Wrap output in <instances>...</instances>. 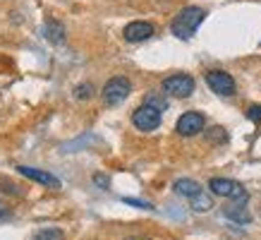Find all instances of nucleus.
Segmentation results:
<instances>
[{"label":"nucleus","mask_w":261,"mask_h":240,"mask_svg":"<svg viewBox=\"0 0 261 240\" xmlns=\"http://www.w3.org/2000/svg\"><path fill=\"white\" fill-rule=\"evenodd\" d=\"M43 36H46L50 43H63V41H65L63 24L56 22V19H48V22L43 24Z\"/></svg>","instance_id":"9b49d317"},{"label":"nucleus","mask_w":261,"mask_h":240,"mask_svg":"<svg viewBox=\"0 0 261 240\" xmlns=\"http://www.w3.org/2000/svg\"><path fill=\"white\" fill-rule=\"evenodd\" d=\"M132 125L142 132H153V130L161 125V108L151 106L144 101L142 106H137L135 113H132Z\"/></svg>","instance_id":"f03ea898"},{"label":"nucleus","mask_w":261,"mask_h":240,"mask_svg":"<svg viewBox=\"0 0 261 240\" xmlns=\"http://www.w3.org/2000/svg\"><path fill=\"white\" fill-rule=\"evenodd\" d=\"M91 94H94V87H91V84H80V87L74 89V99H80V101L91 99Z\"/></svg>","instance_id":"2eb2a0df"},{"label":"nucleus","mask_w":261,"mask_h":240,"mask_svg":"<svg viewBox=\"0 0 261 240\" xmlns=\"http://www.w3.org/2000/svg\"><path fill=\"white\" fill-rule=\"evenodd\" d=\"M122 36H125V41H129V43H142V41L153 36V27H151L149 22H129L125 29H122Z\"/></svg>","instance_id":"6e6552de"},{"label":"nucleus","mask_w":261,"mask_h":240,"mask_svg":"<svg viewBox=\"0 0 261 240\" xmlns=\"http://www.w3.org/2000/svg\"><path fill=\"white\" fill-rule=\"evenodd\" d=\"M129 240H137V238H129Z\"/></svg>","instance_id":"412c9836"},{"label":"nucleus","mask_w":261,"mask_h":240,"mask_svg":"<svg viewBox=\"0 0 261 240\" xmlns=\"http://www.w3.org/2000/svg\"><path fill=\"white\" fill-rule=\"evenodd\" d=\"M208 190L218 195V197H230V200H240L245 202V187L238 183V180H230V178H211L208 180Z\"/></svg>","instance_id":"20e7f679"},{"label":"nucleus","mask_w":261,"mask_h":240,"mask_svg":"<svg viewBox=\"0 0 261 240\" xmlns=\"http://www.w3.org/2000/svg\"><path fill=\"white\" fill-rule=\"evenodd\" d=\"M190 204H192V209H194V211H208V209L214 207V202H211V197H208L206 192H199L197 197H192Z\"/></svg>","instance_id":"ddd939ff"},{"label":"nucleus","mask_w":261,"mask_h":240,"mask_svg":"<svg viewBox=\"0 0 261 240\" xmlns=\"http://www.w3.org/2000/svg\"><path fill=\"white\" fill-rule=\"evenodd\" d=\"M194 91V80L190 75H170L163 80V94L175 96V99H187Z\"/></svg>","instance_id":"39448f33"},{"label":"nucleus","mask_w":261,"mask_h":240,"mask_svg":"<svg viewBox=\"0 0 261 240\" xmlns=\"http://www.w3.org/2000/svg\"><path fill=\"white\" fill-rule=\"evenodd\" d=\"M206 12L201 8H197V5H190V8H185L177 12V17L173 19V24H170V32L177 36V39L182 41H190L192 36H194V32L199 29V24L204 22Z\"/></svg>","instance_id":"f257e3e1"},{"label":"nucleus","mask_w":261,"mask_h":240,"mask_svg":"<svg viewBox=\"0 0 261 240\" xmlns=\"http://www.w3.org/2000/svg\"><path fill=\"white\" fill-rule=\"evenodd\" d=\"M129 91H132V84H129L127 77H113V80L106 82L101 96L108 106H120L129 96Z\"/></svg>","instance_id":"7ed1b4c3"},{"label":"nucleus","mask_w":261,"mask_h":240,"mask_svg":"<svg viewBox=\"0 0 261 240\" xmlns=\"http://www.w3.org/2000/svg\"><path fill=\"white\" fill-rule=\"evenodd\" d=\"M204 80H206V84H208V89L216 91L218 96H232L235 89H238L232 75H228V72H223V70H208Z\"/></svg>","instance_id":"423d86ee"},{"label":"nucleus","mask_w":261,"mask_h":240,"mask_svg":"<svg viewBox=\"0 0 261 240\" xmlns=\"http://www.w3.org/2000/svg\"><path fill=\"white\" fill-rule=\"evenodd\" d=\"M204 125H206V120H204L201 113L187 111V113H182L180 118H177L175 130H177V135H182V137H194V135H199V132L204 130Z\"/></svg>","instance_id":"0eeeda50"},{"label":"nucleus","mask_w":261,"mask_h":240,"mask_svg":"<svg viewBox=\"0 0 261 240\" xmlns=\"http://www.w3.org/2000/svg\"><path fill=\"white\" fill-rule=\"evenodd\" d=\"M17 171L24 178L34 180V183H41V185H46V187H60V180L56 176L46 173V171H39V168H32V166H17Z\"/></svg>","instance_id":"1a4fd4ad"},{"label":"nucleus","mask_w":261,"mask_h":240,"mask_svg":"<svg viewBox=\"0 0 261 240\" xmlns=\"http://www.w3.org/2000/svg\"><path fill=\"white\" fill-rule=\"evenodd\" d=\"M146 104H151V106H156V108H161V111H166V99L163 96H159V94H149L146 96Z\"/></svg>","instance_id":"a211bd4d"},{"label":"nucleus","mask_w":261,"mask_h":240,"mask_svg":"<svg viewBox=\"0 0 261 240\" xmlns=\"http://www.w3.org/2000/svg\"><path fill=\"white\" fill-rule=\"evenodd\" d=\"M247 118L252 120L254 125H261V106L259 104H252L247 108Z\"/></svg>","instance_id":"dca6fc26"},{"label":"nucleus","mask_w":261,"mask_h":240,"mask_svg":"<svg viewBox=\"0 0 261 240\" xmlns=\"http://www.w3.org/2000/svg\"><path fill=\"white\" fill-rule=\"evenodd\" d=\"M94 183H96V185H101L103 190H108V178L101 176V173H98V176H94Z\"/></svg>","instance_id":"aec40b11"},{"label":"nucleus","mask_w":261,"mask_h":240,"mask_svg":"<svg viewBox=\"0 0 261 240\" xmlns=\"http://www.w3.org/2000/svg\"><path fill=\"white\" fill-rule=\"evenodd\" d=\"M175 192L180 195V197H187V200H192V197H197L201 190V185L197 183V180H190V178H180V180H175Z\"/></svg>","instance_id":"9d476101"},{"label":"nucleus","mask_w":261,"mask_h":240,"mask_svg":"<svg viewBox=\"0 0 261 240\" xmlns=\"http://www.w3.org/2000/svg\"><path fill=\"white\" fill-rule=\"evenodd\" d=\"M223 211H225V216H228V219L238 221V224H249V221H252V216L247 214V211L240 207V204H230V207H225Z\"/></svg>","instance_id":"f8f14e48"},{"label":"nucleus","mask_w":261,"mask_h":240,"mask_svg":"<svg viewBox=\"0 0 261 240\" xmlns=\"http://www.w3.org/2000/svg\"><path fill=\"white\" fill-rule=\"evenodd\" d=\"M208 139L216 144H221V142H228V135L223 132V128H211L208 130Z\"/></svg>","instance_id":"f3484780"},{"label":"nucleus","mask_w":261,"mask_h":240,"mask_svg":"<svg viewBox=\"0 0 261 240\" xmlns=\"http://www.w3.org/2000/svg\"><path fill=\"white\" fill-rule=\"evenodd\" d=\"M34 240H63V231L60 228H41L34 233Z\"/></svg>","instance_id":"4468645a"},{"label":"nucleus","mask_w":261,"mask_h":240,"mask_svg":"<svg viewBox=\"0 0 261 240\" xmlns=\"http://www.w3.org/2000/svg\"><path fill=\"white\" fill-rule=\"evenodd\" d=\"M127 204H135V207H139V209H153V207H151V204H149V202H142V200H132V197H127Z\"/></svg>","instance_id":"6ab92c4d"}]
</instances>
